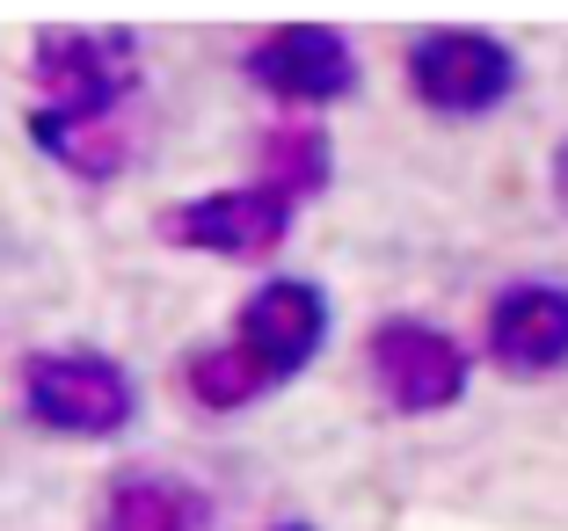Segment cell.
Listing matches in <instances>:
<instances>
[{
    "label": "cell",
    "mask_w": 568,
    "mask_h": 531,
    "mask_svg": "<svg viewBox=\"0 0 568 531\" xmlns=\"http://www.w3.org/2000/svg\"><path fill=\"white\" fill-rule=\"evenodd\" d=\"M394 67H402L408 102L437 124H481V116L510 110L525 88V51L481 22H423L402 37Z\"/></svg>",
    "instance_id": "obj_1"
},
{
    "label": "cell",
    "mask_w": 568,
    "mask_h": 531,
    "mask_svg": "<svg viewBox=\"0 0 568 531\" xmlns=\"http://www.w3.org/2000/svg\"><path fill=\"white\" fill-rule=\"evenodd\" d=\"M16 408L67 445H110L139 422V379L95 343H44L16 365Z\"/></svg>",
    "instance_id": "obj_2"
},
{
    "label": "cell",
    "mask_w": 568,
    "mask_h": 531,
    "mask_svg": "<svg viewBox=\"0 0 568 531\" xmlns=\"http://www.w3.org/2000/svg\"><path fill=\"white\" fill-rule=\"evenodd\" d=\"M22 81L37 88L44 110L88 116V124H124V110H132L139 88H146V37L124 30V22H102V30L44 22V30L30 37Z\"/></svg>",
    "instance_id": "obj_3"
},
{
    "label": "cell",
    "mask_w": 568,
    "mask_h": 531,
    "mask_svg": "<svg viewBox=\"0 0 568 531\" xmlns=\"http://www.w3.org/2000/svg\"><path fill=\"white\" fill-rule=\"evenodd\" d=\"M234 73L277 102V116H321L365 88V51L335 22H270L234 51Z\"/></svg>",
    "instance_id": "obj_4"
},
{
    "label": "cell",
    "mask_w": 568,
    "mask_h": 531,
    "mask_svg": "<svg viewBox=\"0 0 568 531\" xmlns=\"http://www.w3.org/2000/svg\"><path fill=\"white\" fill-rule=\"evenodd\" d=\"M365 379L386 416H445L474 386V349L423 314H379L365 328Z\"/></svg>",
    "instance_id": "obj_5"
},
{
    "label": "cell",
    "mask_w": 568,
    "mask_h": 531,
    "mask_svg": "<svg viewBox=\"0 0 568 531\" xmlns=\"http://www.w3.org/2000/svg\"><path fill=\"white\" fill-rule=\"evenodd\" d=\"M292 226H300V204L284 197V190L255 183V175L197 190V197H175L153 212V241L161 248L219 255V263H270L292 241Z\"/></svg>",
    "instance_id": "obj_6"
},
{
    "label": "cell",
    "mask_w": 568,
    "mask_h": 531,
    "mask_svg": "<svg viewBox=\"0 0 568 531\" xmlns=\"http://www.w3.org/2000/svg\"><path fill=\"white\" fill-rule=\"evenodd\" d=\"M481 365L503 379L568 371V277H503L481 306Z\"/></svg>",
    "instance_id": "obj_7"
},
{
    "label": "cell",
    "mask_w": 568,
    "mask_h": 531,
    "mask_svg": "<svg viewBox=\"0 0 568 531\" xmlns=\"http://www.w3.org/2000/svg\"><path fill=\"white\" fill-rule=\"evenodd\" d=\"M234 343H248L263 357V371L277 386H292L306 365H314L321 349L335 335V306L314 277H292V269H270V277L248 284V299L234 306Z\"/></svg>",
    "instance_id": "obj_8"
},
{
    "label": "cell",
    "mask_w": 568,
    "mask_h": 531,
    "mask_svg": "<svg viewBox=\"0 0 568 531\" xmlns=\"http://www.w3.org/2000/svg\"><path fill=\"white\" fill-rule=\"evenodd\" d=\"M175 394H183L197 416H248L255 400L277 394V379L263 371V357H255L248 343L212 335V343H197V349L175 357Z\"/></svg>",
    "instance_id": "obj_9"
},
{
    "label": "cell",
    "mask_w": 568,
    "mask_h": 531,
    "mask_svg": "<svg viewBox=\"0 0 568 531\" xmlns=\"http://www.w3.org/2000/svg\"><path fill=\"white\" fill-rule=\"evenodd\" d=\"M95 531H212V496L175 473H153V466H132L102 488Z\"/></svg>",
    "instance_id": "obj_10"
},
{
    "label": "cell",
    "mask_w": 568,
    "mask_h": 531,
    "mask_svg": "<svg viewBox=\"0 0 568 531\" xmlns=\"http://www.w3.org/2000/svg\"><path fill=\"white\" fill-rule=\"evenodd\" d=\"M22 132H30V146L44 153L59 175H73V183H88V190L118 183L124 167H132V132H124V124H88V116H67V110L30 102Z\"/></svg>",
    "instance_id": "obj_11"
},
{
    "label": "cell",
    "mask_w": 568,
    "mask_h": 531,
    "mask_svg": "<svg viewBox=\"0 0 568 531\" xmlns=\"http://www.w3.org/2000/svg\"><path fill=\"white\" fill-rule=\"evenodd\" d=\"M248 175L270 183V190H284V197L306 212V204L328 197V183H335L328 124H321V116H270L263 132H255V167H248Z\"/></svg>",
    "instance_id": "obj_12"
},
{
    "label": "cell",
    "mask_w": 568,
    "mask_h": 531,
    "mask_svg": "<svg viewBox=\"0 0 568 531\" xmlns=\"http://www.w3.org/2000/svg\"><path fill=\"white\" fill-rule=\"evenodd\" d=\"M547 197H554V212L568 218V132L554 139V153H547Z\"/></svg>",
    "instance_id": "obj_13"
},
{
    "label": "cell",
    "mask_w": 568,
    "mask_h": 531,
    "mask_svg": "<svg viewBox=\"0 0 568 531\" xmlns=\"http://www.w3.org/2000/svg\"><path fill=\"white\" fill-rule=\"evenodd\" d=\"M270 531H314V524H306V517H277V524H270Z\"/></svg>",
    "instance_id": "obj_14"
}]
</instances>
